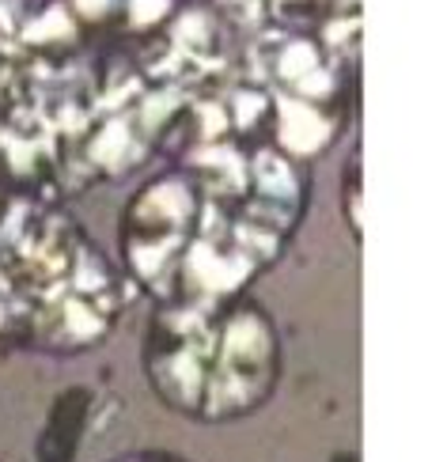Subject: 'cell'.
<instances>
[{"instance_id":"obj_1","label":"cell","mask_w":447,"mask_h":462,"mask_svg":"<svg viewBox=\"0 0 447 462\" xmlns=\"http://www.w3.org/2000/svg\"><path fill=\"white\" fill-rule=\"evenodd\" d=\"M141 368L171 413L228 425L255 417L277 394L284 345L274 315L247 292L224 303H155Z\"/></svg>"},{"instance_id":"obj_2","label":"cell","mask_w":447,"mask_h":462,"mask_svg":"<svg viewBox=\"0 0 447 462\" xmlns=\"http://www.w3.org/2000/svg\"><path fill=\"white\" fill-rule=\"evenodd\" d=\"M201 189L186 167L160 171L148 179L118 217L122 273L155 303L167 296L186 246L198 236Z\"/></svg>"},{"instance_id":"obj_3","label":"cell","mask_w":447,"mask_h":462,"mask_svg":"<svg viewBox=\"0 0 447 462\" xmlns=\"http://www.w3.org/2000/svg\"><path fill=\"white\" fill-rule=\"evenodd\" d=\"M205 5L220 15V23L231 34H258L269 27V12H274V0H205Z\"/></svg>"},{"instance_id":"obj_4","label":"cell","mask_w":447,"mask_h":462,"mask_svg":"<svg viewBox=\"0 0 447 462\" xmlns=\"http://www.w3.org/2000/svg\"><path fill=\"white\" fill-rule=\"evenodd\" d=\"M360 148L349 152V163H345V186H341V217H345V227L353 231V243H360Z\"/></svg>"},{"instance_id":"obj_5","label":"cell","mask_w":447,"mask_h":462,"mask_svg":"<svg viewBox=\"0 0 447 462\" xmlns=\"http://www.w3.org/2000/svg\"><path fill=\"white\" fill-rule=\"evenodd\" d=\"M110 462H186L182 455H171V451H129V455H118Z\"/></svg>"},{"instance_id":"obj_6","label":"cell","mask_w":447,"mask_h":462,"mask_svg":"<svg viewBox=\"0 0 447 462\" xmlns=\"http://www.w3.org/2000/svg\"><path fill=\"white\" fill-rule=\"evenodd\" d=\"M0 167H5V163H0Z\"/></svg>"}]
</instances>
